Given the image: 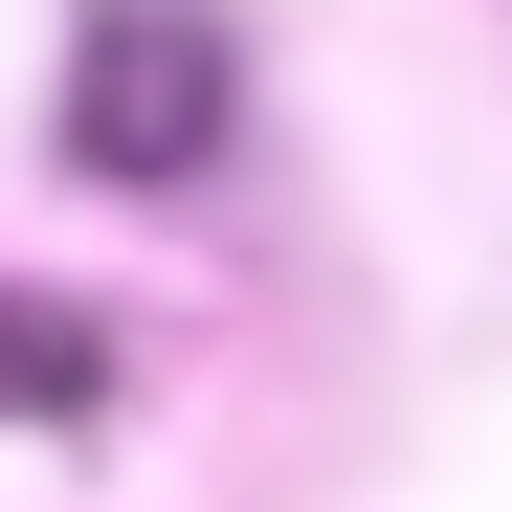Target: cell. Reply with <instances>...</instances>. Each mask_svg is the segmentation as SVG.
Returning <instances> with one entry per match:
<instances>
[{
	"instance_id": "7a4b0ae2",
	"label": "cell",
	"mask_w": 512,
	"mask_h": 512,
	"mask_svg": "<svg viewBox=\"0 0 512 512\" xmlns=\"http://www.w3.org/2000/svg\"><path fill=\"white\" fill-rule=\"evenodd\" d=\"M90 401H112V334L45 312V290H0V423H90Z\"/></svg>"
},
{
	"instance_id": "6da1fadb",
	"label": "cell",
	"mask_w": 512,
	"mask_h": 512,
	"mask_svg": "<svg viewBox=\"0 0 512 512\" xmlns=\"http://www.w3.org/2000/svg\"><path fill=\"white\" fill-rule=\"evenodd\" d=\"M223 112H245V45L201 23V0H90V23H67V156H90V179L179 201L223 156Z\"/></svg>"
}]
</instances>
